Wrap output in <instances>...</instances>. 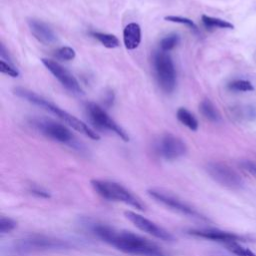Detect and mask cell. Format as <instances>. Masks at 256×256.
<instances>
[{
    "mask_svg": "<svg viewBox=\"0 0 256 256\" xmlns=\"http://www.w3.org/2000/svg\"><path fill=\"white\" fill-rule=\"evenodd\" d=\"M73 246L74 244L67 239L33 234L15 240L9 250L14 255H26L34 252L62 251L71 249Z\"/></svg>",
    "mask_w": 256,
    "mask_h": 256,
    "instance_id": "obj_3",
    "label": "cell"
},
{
    "mask_svg": "<svg viewBox=\"0 0 256 256\" xmlns=\"http://www.w3.org/2000/svg\"><path fill=\"white\" fill-rule=\"evenodd\" d=\"M166 21H169V22H173V23H178V24H182V25H186L187 27H189L191 30L197 32L198 31V27L197 25L189 18H186V17H182V16H174V15H169V16H166L164 18Z\"/></svg>",
    "mask_w": 256,
    "mask_h": 256,
    "instance_id": "obj_22",
    "label": "cell"
},
{
    "mask_svg": "<svg viewBox=\"0 0 256 256\" xmlns=\"http://www.w3.org/2000/svg\"><path fill=\"white\" fill-rule=\"evenodd\" d=\"M17 226V223L9 218V217H5V216H1L0 218V233L1 234H7L9 232H11L12 230H14Z\"/></svg>",
    "mask_w": 256,
    "mask_h": 256,
    "instance_id": "obj_25",
    "label": "cell"
},
{
    "mask_svg": "<svg viewBox=\"0 0 256 256\" xmlns=\"http://www.w3.org/2000/svg\"><path fill=\"white\" fill-rule=\"evenodd\" d=\"M28 25L32 35L39 42L45 45H49L56 41V35L54 31L45 22L38 19H30L28 20Z\"/></svg>",
    "mask_w": 256,
    "mask_h": 256,
    "instance_id": "obj_14",
    "label": "cell"
},
{
    "mask_svg": "<svg viewBox=\"0 0 256 256\" xmlns=\"http://www.w3.org/2000/svg\"><path fill=\"white\" fill-rule=\"evenodd\" d=\"M153 67L160 88L171 93L176 87V70L170 55L162 50L156 51L153 54Z\"/></svg>",
    "mask_w": 256,
    "mask_h": 256,
    "instance_id": "obj_5",
    "label": "cell"
},
{
    "mask_svg": "<svg viewBox=\"0 0 256 256\" xmlns=\"http://www.w3.org/2000/svg\"><path fill=\"white\" fill-rule=\"evenodd\" d=\"M29 192L37 197H40V198H49L50 197L49 192L46 189H44L43 187L38 186V185H31L29 188Z\"/></svg>",
    "mask_w": 256,
    "mask_h": 256,
    "instance_id": "obj_27",
    "label": "cell"
},
{
    "mask_svg": "<svg viewBox=\"0 0 256 256\" xmlns=\"http://www.w3.org/2000/svg\"><path fill=\"white\" fill-rule=\"evenodd\" d=\"M206 170L211 178L226 188L238 190L244 185L241 176L234 169L224 163L210 162L207 164Z\"/></svg>",
    "mask_w": 256,
    "mask_h": 256,
    "instance_id": "obj_8",
    "label": "cell"
},
{
    "mask_svg": "<svg viewBox=\"0 0 256 256\" xmlns=\"http://www.w3.org/2000/svg\"><path fill=\"white\" fill-rule=\"evenodd\" d=\"M88 227L97 238L124 253L138 256H170L156 243L133 232L98 222L89 223Z\"/></svg>",
    "mask_w": 256,
    "mask_h": 256,
    "instance_id": "obj_1",
    "label": "cell"
},
{
    "mask_svg": "<svg viewBox=\"0 0 256 256\" xmlns=\"http://www.w3.org/2000/svg\"><path fill=\"white\" fill-rule=\"evenodd\" d=\"M156 153L165 160H175L186 154L185 143L172 134L162 135L155 143Z\"/></svg>",
    "mask_w": 256,
    "mask_h": 256,
    "instance_id": "obj_10",
    "label": "cell"
},
{
    "mask_svg": "<svg viewBox=\"0 0 256 256\" xmlns=\"http://www.w3.org/2000/svg\"><path fill=\"white\" fill-rule=\"evenodd\" d=\"M55 56L60 60L69 61V60H73L75 58L76 52L73 48H71L69 46H64V47H60L59 49H57L55 51Z\"/></svg>",
    "mask_w": 256,
    "mask_h": 256,
    "instance_id": "obj_23",
    "label": "cell"
},
{
    "mask_svg": "<svg viewBox=\"0 0 256 256\" xmlns=\"http://www.w3.org/2000/svg\"><path fill=\"white\" fill-rule=\"evenodd\" d=\"M177 118L178 120L185 125L186 127H188L190 130L192 131H196L198 129V121L197 119L194 117V115L188 111L185 108H179L177 110Z\"/></svg>",
    "mask_w": 256,
    "mask_h": 256,
    "instance_id": "obj_17",
    "label": "cell"
},
{
    "mask_svg": "<svg viewBox=\"0 0 256 256\" xmlns=\"http://www.w3.org/2000/svg\"><path fill=\"white\" fill-rule=\"evenodd\" d=\"M148 195L156 200L157 202L161 203L165 207L179 213L185 216L193 217V218H204L195 208H193L191 205L180 199L179 197L175 196L174 194L161 190V189H149L147 191Z\"/></svg>",
    "mask_w": 256,
    "mask_h": 256,
    "instance_id": "obj_6",
    "label": "cell"
},
{
    "mask_svg": "<svg viewBox=\"0 0 256 256\" xmlns=\"http://www.w3.org/2000/svg\"><path fill=\"white\" fill-rule=\"evenodd\" d=\"M91 186L103 199L120 202L140 211L144 210V205L140 199H138L131 191L117 182L103 179H93L91 180Z\"/></svg>",
    "mask_w": 256,
    "mask_h": 256,
    "instance_id": "obj_4",
    "label": "cell"
},
{
    "mask_svg": "<svg viewBox=\"0 0 256 256\" xmlns=\"http://www.w3.org/2000/svg\"><path fill=\"white\" fill-rule=\"evenodd\" d=\"M32 125L46 137L65 144H71L74 141V136L71 131L64 125L48 119L36 118L32 121Z\"/></svg>",
    "mask_w": 256,
    "mask_h": 256,
    "instance_id": "obj_9",
    "label": "cell"
},
{
    "mask_svg": "<svg viewBox=\"0 0 256 256\" xmlns=\"http://www.w3.org/2000/svg\"><path fill=\"white\" fill-rule=\"evenodd\" d=\"M123 42L128 50L136 49L141 42V28L137 23H129L123 30Z\"/></svg>",
    "mask_w": 256,
    "mask_h": 256,
    "instance_id": "obj_15",
    "label": "cell"
},
{
    "mask_svg": "<svg viewBox=\"0 0 256 256\" xmlns=\"http://www.w3.org/2000/svg\"><path fill=\"white\" fill-rule=\"evenodd\" d=\"M41 61H42L43 65L53 74V76L69 92L76 94V95L83 94V89L80 86L77 79L73 76V74H71L62 65H60L58 62H56L54 60L47 59V58H43V59H41Z\"/></svg>",
    "mask_w": 256,
    "mask_h": 256,
    "instance_id": "obj_11",
    "label": "cell"
},
{
    "mask_svg": "<svg viewBox=\"0 0 256 256\" xmlns=\"http://www.w3.org/2000/svg\"><path fill=\"white\" fill-rule=\"evenodd\" d=\"M91 35H92V37L97 39L106 48H116L120 45L118 38L113 34L93 31V32H91Z\"/></svg>",
    "mask_w": 256,
    "mask_h": 256,
    "instance_id": "obj_18",
    "label": "cell"
},
{
    "mask_svg": "<svg viewBox=\"0 0 256 256\" xmlns=\"http://www.w3.org/2000/svg\"><path fill=\"white\" fill-rule=\"evenodd\" d=\"M240 166L249 172L251 175L256 177V162L250 161V160H243L240 162Z\"/></svg>",
    "mask_w": 256,
    "mask_h": 256,
    "instance_id": "obj_28",
    "label": "cell"
},
{
    "mask_svg": "<svg viewBox=\"0 0 256 256\" xmlns=\"http://www.w3.org/2000/svg\"><path fill=\"white\" fill-rule=\"evenodd\" d=\"M188 233L192 236L211 240V241H216V242H221L223 244L229 243V242H240V241H245V238L237 235L232 232H227L215 228H200V229H191L188 231Z\"/></svg>",
    "mask_w": 256,
    "mask_h": 256,
    "instance_id": "obj_13",
    "label": "cell"
},
{
    "mask_svg": "<svg viewBox=\"0 0 256 256\" xmlns=\"http://www.w3.org/2000/svg\"><path fill=\"white\" fill-rule=\"evenodd\" d=\"M179 41H180V38L177 34H169L160 41V50L169 52L170 50L174 49L178 45Z\"/></svg>",
    "mask_w": 256,
    "mask_h": 256,
    "instance_id": "obj_21",
    "label": "cell"
},
{
    "mask_svg": "<svg viewBox=\"0 0 256 256\" xmlns=\"http://www.w3.org/2000/svg\"><path fill=\"white\" fill-rule=\"evenodd\" d=\"M199 110H200L201 114L206 119L210 120L211 122H219L220 121V115L210 100H208V99L203 100L200 103Z\"/></svg>",
    "mask_w": 256,
    "mask_h": 256,
    "instance_id": "obj_16",
    "label": "cell"
},
{
    "mask_svg": "<svg viewBox=\"0 0 256 256\" xmlns=\"http://www.w3.org/2000/svg\"><path fill=\"white\" fill-rule=\"evenodd\" d=\"M0 71L3 73V74H6L8 76H11V77H18L19 76V71L15 68V66L10 63V62H7L5 60H0Z\"/></svg>",
    "mask_w": 256,
    "mask_h": 256,
    "instance_id": "obj_26",
    "label": "cell"
},
{
    "mask_svg": "<svg viewBox=\"0 0 256 256\" xmlns=\"http://www.w3.org/2000/svg\"><path fill=\"white\" fill-rule=\"evenodd\" d=\"M86 111L88 114V117L90 121L101 130L111 131L115 133L117 136H119L124 141H129V136L125 132V130L118 125L107 113L106 111L101 108L98 104L89 102L86 104Z\"/></svg>",
    "mask_w": 256,
    "mask_h": 256,
    "instance_id": "obj_7",
    "label": "cell"
},
{
    "mask_svg": "<svg viewBox=\"0 0 256 256\" xmlns=\"http://www.w3.org/2000/svg\"><path fill=\"white\" fill-rule=\"evenodd\" d=\"M228 88L230 90H233V91H242V92L253 91L254 90V87L251 84V82H249L247 80H236V81H233V82L229 83Z\"/></svg>",
    "mask_w": 256,
    "mask_h": 256,
    "instance_id": "obj_24",
    "label": "cell"
},
{
    "mask_svg": "<svg viewBox=\"0 0 256 256\" xmlns=\"http://www.w3.org/2000/svg\"><path fill=\"white\" fill-rule=\"evenodd\" d=\"M125 216L130 222H132L141 231H143L155 238L164 240V241H172L173 240V236L170 232H168L161 226L157 225L155 222L147 219L146 217H144L140 214H137L133 211H126Z\"/></svg>",
    "mask_w": 256,
    "mask_h": 256,
    "instance_id": "obj_12",
    "label": "cell"
},
{
    "mask_svg": "<svg viewBox=\"0 0 256 256\" xmlns=\"http://www.w3.org/2000/svg\"><path fill=\"white\" fill-rule=\"evenodd\" d=\"M226 249L236 256H256L250 249L243 247L239 242H229L224 244Z\"/></svg>",
    "mask_w": 256,
    "mask_h": 256,
    "instance_id": "obj_20",
    "label": "cell"
},
{
    "mask_svg": "<svg viewBox=\"0 0 256 256\" xmlns=\"http://www.w3.org/2000/svg\"><path fill=\"white\" fill-rule=\"evenodd\" d=\"M14 93L18 97H20L22 99H25L26 101H28L30 103H33L34 105H37V106L51 112L52 114H54L58 118H60L62 121H64L66 124H68L70 127L74 128L75 130L79 131L80 133L88 136L89 138H91L93 140H99L100 139L99 134L97 132H95L93 129H91L83 121H81L80 119L71 115L67 111L61 109L60 107L53 104L52 102L45 99L44 97L36 94L35 92H33L31 90H28V89H25V88H22V87H17V88L14 89Z\"/></svg>",
    "mask_w": 256,
    "mask_h": 256,
    "instance_id": "obj_2",
    "label": "cell"
},
{
    "mask_svg": "<svg viewBox=\"0 0 256 256\" xmlns=\"http://www.w3.org/2000/svg\"><path fill=\"white\" fill-rule=\"evenodd\" d=\"M203 24L208 28H224V29H233L234 26L228 21L222 20L220 18H215L207 15H202L201 17Z\"/></svg>",
    "mask_w": 256,
    "mask_h": 256,
    "instance_id": "obj_19",
    "label": "cell"
}]
</instances>
